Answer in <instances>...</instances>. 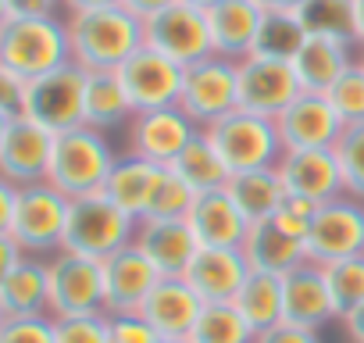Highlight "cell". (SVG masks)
Segmentation results:
<instances>
[{"mask_svg": "<svg viewBox=\"0 0 364 343\" xmlns=\"http://www.w3.org/2000/svg\"><path fill=\"white\" fill-rule=\"evenodd\" d=\"M68 51L82 72H118L143 47V22L122 4L65 15Z\"/></svg>", "mask_w": 364, "mask_h": 343, "instance_id": "cell-1", "label": "cell"}, {"mask_svg": "<svg viewBox=\"0 0 364 343\" xmlns=\"http://www.w3.org/2000/svg\"><path fill=\"white\" fill-rule=\"evenodd\" d=\"M114 157H118V150L111 147L107 132H97L90 125H75V129L54 136L47 183L54 190H61L68 201L100 194Z\"/></svg>", "mask_w": 364, "mask_h": 343, "instance_id": "cell-2", "label": "cell"}, {"mask_svg": "<svg viewBox=\"0 0 364 343\" xmlns=\"http://www.w3.org/2000/svg\"><path fill=\"white\" fill-rule=\"evenodd\" d=\"M72 61L65 19H8L0 26V65L29 83Z\"/></svg>", "mask_w": 364, "mask_h": 343, "instance_id": "cell-3", "label": "cell"}, {"mask_svg": "<svg viewBox=\"0 0 364 343\" xmlns=\"http://www.w3.org/2000/svg\"><path fill=\"white\" fill-rule=\"evenodd\" d=\"M136 229H139V218L122 211L104 194L75 197V201H68V226H65V247L61 250L104 261L114 250L129 247L136 240Z\"/></svg>", "mask_w": 364, "mask_h": 343, "instance_id": "cell-4", "label": "cell"}, {"mask_svg": "<svg viewBox=\"0 0 364 343\" xmlns=\"http://www.w3.org/2000/svg\"><path fill=\"white\" fill-rule=\"evenodd\" d=\"M86 75L75 61L36 75L29 83H22V104L18 115H26L29 122L43 125L47 132H68L75 125H82V97H86Z\"/></svg>", "mask_w": 364, "mask_h": 343, "instance_id": "cell-5", "label": "cell"}, {"mask_svg": "<svg viewBox=\"0 0 364 343\" xmlns=\"http://www.w3.org/2000/svg\"><path fill=\"white\" fill-rule=\"evenodd\" d=\"M229 172H254V168H275L282 157V139L275 129V118L254 115L236 107L232 115L218 118L215 125L204 129Z\"/></svg>", "mask_w": 364, "mask_h": 343, "instance_id": "cell-6", "label": "cell"}, {"mask_svg": "<svg viewBox=\"0 0 364 343\" xmlns=\"http://www.w3.org/2000/svg\"><path fill=\"white\" fill-rule=\"evenodd\" d=\"M65 226H68V197L54 190L50 183H33L18 190L15 218H11V240L29 258H54L65 247Z\"/></svg>", "mask_w": 364, "mask_h": 343, "instance_id": "cell-7", "label": "cell"}, {"mask_svg": "<svg viewBox=\"0 0 364 343\" xmlns=\"http://www.w3.org/2000/svg\"><path fill=\"white\" fill-rule=\"evenodd\" d=\"M47 279H50V318L107 315L104 261L58 250L54 258H47Z\"/></svg>", "mask_w": 364, "mask_h": 343, "instance_id": "cell-8", "label": "cell"}, {"mask_svg": "<svg viewBox=\"0 0 364 343\" xmlns=\"http://www.w3.org/2000/svg\"><path fill=\"white\" fill-rule=\"evenodd\" d=\"M178 107L186 111L200 129L215 125L225 115H232L240 107V72H236V61L211 54V58L190 65L186 75H182Z\"/></svg>", "mask_w": 364, "mask_h": 343, "instance_id": "cell-9", "label": "cell"}, {"mask_svg": "<svg viewBox=\"0 0 364 343\" xmlns=\"http://www.w3.org/2000/svg\"><path fill=\"white\" fill-rule=\"evenodd\" d=\"M304 250H307V261L321 268L364 254V201H353L343 194L328 204H318L311 229L304 236Z\"/></svg>", "mask_w": 364, "mask_h": 343, "instance_id": "cell-10", "label": "cell"}, {"mask_svg": "<svg viewBox=\"0 0 364 343\" xmlns=\"http://www.w3.org/2000/svg\"><path fill=\"white\" fill-rule=\"evenodd\" d=\"M143 43L164 58H171L175 65L190 68L204 58H211V29H208V11L186 4V0H178V4L164 8L161 15L146 19L143 22Z\"/></svg>", "mask_w": 364, "mask_h": 343, "instance_id": "cell-11", "label": "cell"}, {"mask_svg": "<svg viewBox=\"0 0 364 343\" xmlns=\"http://www.w3.org/2000/svg\"><path fill=\"white\" fill-rule=\"evenodd\" d=\"M197 132H200V125L178 104L175 107H157V111H139L125 125V139H129L125 150L168 168L182 150L193 143Z\"/></svg>", "mask_w": 364, "mask_h": 343, "instance_id": "cell-12", "label": "cell"}, {"mask_svg": "<svg viewBox=\"0 0 364 343\" xmlns=\"http://www.w3.org/2000/svg\"><path fill=\"white\" fill-rule=\"evenodd\" d=\"M182 75H186V68L157 51H150L146 43L118 68V79H122L125 97L136 115L157 111V107H175L178 93H182Z\"/></svg>", "mask_w": 364, "mask_h": 343, "instance_id": "cell-13", "label": "cell"}, {"mask_svg": "<svg viewBox=\"0 0 364 343\" xmlns=\"http://www.w3.org/2000/svg\"><path fill=\"white\" fill-rule=\"evenodd\" d=\"M236 72H240V107L264 115V118H279L304 93L289 61H272V58L250 54V58L236 61Z\"/></svg>", "mask_w": 364, "mask_h": 343, "instance_id": "cell-14", "label": "cell"}, {"mask_svg": "<svg viewBox=\"0 0 364 343\" xmlns=\"http://www.w3.org/2000/svg\"><path fill=\"white\" fill-rule=\"evenodd\" d=\"M50 150H54V132L29 122L26 115H11L4 136H0V176L15 183L18 190L47 183Z\"/></svg>", "mask_w": 364, "mask_h": 343, "instance_id": "cell-15", "label": "cell"}, {"mask_svg": "<svg viewBox=\"0 0 364 343\" xmlns=\"http://www.w3.org/2000/svg\"><path fill=\"white\" fill-rule=\"evenodd\" d=\"M275 172L282 176V186L289 197H304L311 204H328L336 197H343V172H339V157L332 147H318V150H282Z\"/></svg>", "mask_w": 364, "mask_h": 343, "instance_id": "cell-16", "label": "cell"}, {"mask_svg": "<svg viewBox=\"0 0 364 343\" xmlns=\"http://www.w3.org/2000/svg\"><path fill=\"white\" fill-rule=\"evenodd\" d=\"M279 139L286 150H318V147H336L339 132L346 129L336 107L328 104L325 93H300L279 118H275Z\"/></svg>", "mask_w": 364, "mask_h": 343, "instance_id": "cell-17", "label": "cell"}, {"mask_svg": "<svg viewBox=\"0 0 364 343\" xmlns=\"http://www.w3.org/2000/svg\"><path fill=\"white\" fill-rule=\"evenodd\" d=\"M132 243L146 254L161 279H182L200 250L186 218H139Z\"/></svg>", "mask_w": 364, "mask_h": 343, "instance_id": "cell-18", "label": "cell"}, {"mask_svg": "<svg viewBox=\"0 0 364 343\" xmlns=\"http://www.w3.org/2000/svg\"><path fill=\"white\" fill-rule=\"evenodd\" d=\"M282 322L311 332H321L328 322H336V307L321 265L304 261L282 275Z\"/></svg>", "mask_w": 364, "mask_h": 343, "instance_id": "cell-19", "label": "cell"}, {"mask_svg": "<svg viewBox=\"0 0 364 343\" xmlns=\"http://www.w3.org/2000/svg\"><path fill=\"white\" fill-rule=\"evenodd\" d=\"M157 268L146 261V254L129 243L122 250H114L111 258H104V300H107V315H132L143 307V300L150 297V290L157 286Z\"/></svg>", "mask_w": 364, "mask_h": 343, "instance_id": "cell-20", "label": "cell"}, {"mask_svg": "<svg viewBox=\"0 0 364 343\" xmlns=\"http://www.w3.org/2000/svg\"><path fill=\"white\" fill-rule=\"evenodd\" d=\"M250 275V265L243 258V250H225V247H200L190 272L182 275L193 293L204 304H232L236 293L243 290Z\"/></svg>", "mask_w": 364, "mask_h": 343, "instance_id": "cell-21", "label": "cell"}, {"mask_svg": "<svg viewBox=\"0 0 364 343\" xmlns=\"http://www.w3.org/2000/svg\"><path fill=\"white\" fill-rule=\"evenodd\" d=\"M200 307H204V300L193 293V286L186 279H157V286L143 300L139 315L150 322V329L161 339H186Z\"/></svg>", "mask_w": 364, "mask_h": 343, "instance_id": "cell-22", "label": "cell"}, {"mask_svg": "<svg viewBox=\"0 0 364 343\" xmlns=\"http://www.w3.org/2000/svg\"><path fill=\"white\" fill-rule=\"evenodd\" d=\"M357 54L360 47L353 40H336V36H307L304 47L296 51V58L289 61L296 79H300V90L307 93H325L346 68L357 65Z\"/></svg>", "mask_w": 364, "mask_h": 343, "instance_id": "cell-23", "label": "cell"}, {"mask_svg": "<svg viewBox=\"0 0 364 343\" xmlns=\"http://www.w3.org/2000/svg\"><path fill=\"white\" fill-rule=\"evenodd\" d=\"M190 229L197 236L200 247H225V250H243V240L250 233V222L243 218V211L232 204V197L225 190H211V194H197V204L190 211Z\"/></svg>", "mask_w": 364, "mask_h": 343, "instance_id": "cell-24", "label": "cell"}, {"mask_svg": "<svg viewBox=\"0 0 364 343\" xmlns=\"http://www.w3.org/2000/svg\"><path fill=\"white\" fill-rule=\"evenodd\" d=\"M264 11L254 8L250 0H222L208 11V29H211V51L229 61H243L254 54V40L261 29Z\"/></svg>", "mask_w": 364, "mask_h": 343, "instance_id": "cell-25", "label": "cell"}, {"mask_svg": "<svg viewBox=\"0 0 364 343\" xmlns=\"http://www.w3.org/2000/svg\"><path fill=\"white\" fill-rule=\"evenodd\" d=\"M164 164H154L146 157H136V154H118L111 172H107V183H104V197L114 201L122 211H129L132 218H143L146 204H150V194L161 179Z\"/></svg>", "mask_w": 364, "mask_h": 343, "instance_id": "cell-26", "label": "cell"}, {"mask_svg": "<svg viewBox=\"0 0 364 343\" xmlns=\"http://www.w3.org/2000/svg\"><path fill=\"white\" fill-rule=\"evenodd\" d=\"M0 311L4 318H26V315H50V279H47V258H22L11 275L0 283Z\"/></svg>", "mask_w": 364, "mask_h": 343, "instance_id": "cell-27", "label": "cell"}, {"mask_svg": "<svg viewBox=\"0 0 364 343\" xmlns=\"http://www.w3.org/2000/svg\"><path fill=\"white\" fill-rule=\"evenodd\" d=\"M243 258H247L250 272L286 275L307 261V250H304V240L289 236L275 222H257V226H250V233L243 240Z\"/></svg>", "mask_w": 364, "mask_h": 343, "instance_id": "cell-28", "label": "cell"}, {"mask_svg": "<svg viewBox=\"0 0 364 343\" xmlns=\"http://www.w3.org/2000/svg\"><path fill=\"white\" fill-rule=\"evenodd\" d=\"M225 194L232 197V204L243 211V218L250 226L257 222H272L286 201V186L275 168H254V172H232Z\"/></svg>", "mask_w": 364, "mask_h": 343, "instance_id": "cell-29", "label": "cell"}, {"mask_svg": "<svg viewBox=\"0 0 364 343\" xmlns=\"http://www.w3.org/2000/svg\"><path fill=\"white\" fill-rule=\"evenodd\" d=\"M132 104L125 97V86L118 72H90L86 75V97H82V125L97 132H114L132 122Z\"/></svg>", "mask_w": 364, "mask_h": 343, "instance_id": "cell-30", "label": "cell"}, {"mask_svg": "<svg viewBox=\"0 0 364 343\" xmlns=\"http://www.w3.org/2000/svg\"><path fill=\"white\" fill-rule=\"evenodd\" d=\"M175 176L182 179V183H190L197 194H211V190H225V183H229V164L222 161V154L215 150V143L208 139V132L200 129L197 136H193V143L182 150L171 164H168Z\"/></svg>", "mask_w": 364, "mask_h": 343, "instance_id": "cell-31", "label": "cell"}, {"mask_svg": "<svg viewBox=\"0 0 364 343\" xmlns=\"http://www.w3.org/2000/svg\"><path fill=\"white\" fill-rule=\"evenodd\" d=\"M232 304L240 307V315L250 322L254 332H264V329L279 325L282 322V275L250 272Z\"/></svg>", "mask_w": 364, "mask_h": 343, "instance_id": "cell-32", "label": "cell"}, {"mask_svg": "<svg viewBox=\"0 0 364 343\" xmlns=\"http://www.w3.org/2000/svg\"><path fill=\"white\" fill-rule=\"evenodd\" d=\"M254 329L250 322L240 315L236 304H204L193 329H190V343H254Z\"/></svg>", "mask_w": 364, "mask_h": 343, "instance_id": "cell-33", "label": "cell"}, {"mask_svg": "<svg viewBox=\"0 0 364 343\" xmlns=\"http://www.w3.org/2000/svg\"><path fill=\"white\" fill-rule=\"evenodd\" d=\"M304 40H307V33L293 11H264L257 40H254V54L272 58V61H293L296 51L304 47Z\"/></svg>", "mask_w": 364, "mask_h": 343, "instance_id": "cell-34", "label": "cell"}, {"mask_svg": "<svg viewBox=\"0 0 364 343\" xmlns=\"http://www.w3.org/2000/svg\"><path fill=\"white\" fill-rule=\"evenodd\" d=\"M293 15L307 36L353 40V0H304Z\"/></svg>", "mask_w": 364, "mask_h": 343, "instance_id": "cell-35", "label": "cell"}, {"mask_svg": "<svg viewBox=\"0 0 364 343\" xmlns=\"http://www.w3.org/2000/svg\"><path fill=\"white\" fill-rule=\"evenodd\" d=\"M325 283H328L332 307H336V322H339L346 311H353L357 304H364V254L328 265V268H325Z\"/></svg>", "mask_w": 364, "mask_h": 343, "instance_id": "cell-36", "label": "cell"}, {"mask_svg": "<svg viewBox=\"0 0 364 343\" xmlns=\"http://www.w3.org/2000/svg\"><path fill=\"white\" fill-rule=\"evenodd\" d=\"M193 204H197V190L190 183H182L171 168H164L154 194H150L143 218H190Z\"/></svg>", "mask_w": 364, "mask_h": 343, "instance_id": "cell-37", "label": "cell"}, {"mask_svg": "<svg viewBox=\"0 0 364 343\" xmlns=\"http://www.w3.org/2000/svg\"><path fill=\"white\" fill-rule=\"evenodd\" d=\"M336 157H339V172H343V190L353 201H364V122L346 125L336 139Z\"/></svg>", "mask_w": 364, "mask_h": 343, "instance_id": "cell-38", "label": "cell"}, {"mask_svg": "<svg viewBox=\"0 0 364 343\" xmlns=\"http://www.w3.org/2000/svg\"><path fill=\"white\" fill-rule=\"evenodd\" d=\"M328 104L336 107V115L343 118V125H357L364 122V68L353 65L346 68L328 90H325Z\"/></svg>", "mask_w": 364, "mask_h": 343, "instance_id": "cell-39", "label": "cell"}, {"mask_svg": "<svg viewBox=\"0 0 364 343\" xmlns=\"http://www.w3.org/2000/svg\"><path fill=\"white\" fill-rule=\"evenodd\" d=\"M54 343H111V332H107V315L54 318Z\"/></svg>", "mask_w": 364, "mask_h": 343, "instance_id": "cell-40", "label": "cell"}, {"mask_svg": "<svg viewBox=\"0 0 364 343\" xmlns=\"http://www.w3.org/2000/svg\"><path fill=\"white\" fill-rule=\"evenodd\" d=\"M0 343H54V318L50 315H26L0 322Z\"/></svg>", "mask_w": 364, "mask_h": 343, "instance_id": "cell-41", "label": "cell"}, {"mask_svg": "<svg viewBox=\"0 0 364 343\" xmlns=\"http://www.w3.org/2000/svg\"><path fill=\"white\" fill-rule=\"evenodd\" d=\"M107 332H111V343H161V336L150 329V322L139 311L107 315Z\"/></svg>", "mask_w": 364, "mask_h": 343, "instance_id": "cell-42", "label": "cell"}, {"mask_svg": "<svg viewBox=\"0 0 364 343\" xmlns=\"http://www.w3.org/2000/svg\"><path fill=\"white\" fill-rule=\"evenodd\" d=\"M314 211H318V204H311V201H304V197H289V194H286V201H282V208H279V215H275L272 222H275L279 229H286L289 236L304 240V236H307V229H311Z\"/></svg>", "mask_w": 364, "mask_h": 343, "instance_id": "cell-43", "label": "cell"}, {"mask_svg": "<svg viewBox=\"0 0 364 343\" xmlns=\"http://www.w3.org/2000/svg\"><path fill=\"white\" fill-rule=\"evenodd\" d=\"M61 0H8L11 19H61Z\"/></svg>", "mask_w": 364, "mask_h": 343, "instance_id": "cell-44", "label": "cell"}, {"mask_svg": "<svg viewBox=\"0 0 364 343\" xmlns=\"http://www.w3.org/2000/svg\"><path fill=\"white\" fill-rule=\"evenodd\" d=\"M254 343H325V339H321V332H311V329H296V325L279 322V325L257 332Z\"/></svg>", "mask_w": 364, "mask_h": 343, "instance_id": "cell-45", "label": "cell"}, {"mask_svg": "<svg viewBox=\"0 0 364 343\" xmlns=\"http://www.w3.org/2000/svg\"><path fill=\"white\" fill-rule=\"evenodd\" d=\"M18 104H22V79H15L4 65H0V111L18 115Z\"/></svg>", "mask_w": 364, "mask_h": 343, "instance_id": "cell-46", "label": "cell"}, {"mask_svg": "<svg viewBox=\"0 0 364 343\" xmlns=\"http://www.w3.org/2000/svg\"><path fill=\"white\" fill-rule=\"evenodd\" d=\"M15 201H18V186L0 176V236L11 233V218H15Z\"/></svg>", "mask_w": 364, "mask_h": 343, "instance_id": "cell-47", "label": "cell"}, {"mask_svg": "<svg viewBox=\"0 0 364 343\" xmlns=\"http://www.w3.org/2000/svg\"><path fill=\"white\" fill-rule=\"evenodd\" d=\"M339 332H343V343H364V304H357L353 311L339 318Z\"/></svg>", "mask_w": 364, "mask_h": 343, "instance_id": "cell-48", "label": "cell"}, {"mask_svg": "<svg viewBox=\"0 0 364 343\" xmlns=\"http://www.w3.org/2000/svg\"><path fill=\"white\" fill-rule=\"evenodd\" d=\"M171 4H178V0H122V8H125V11H132L139 22H146V19L161 15V11H164V8H171Z\"/></svg>", "mask_w": 364, "mask_h": 343, "instance_id": "cell-49", "label": "cell"}, {"mask_svg": "<svg viewBox=\"0 0 364 343\" xmlns=\"http://www.w3.org/2000/svg\"><path fill=\"white\" fill-rule=\"evenodd\" d=\"M22 258H26V254H22V247H18L11 236H0V283L11 275V268H15Z\"/></svg>", "mask_w": 364, "mask_h": 343, "instance_id": "cell-50", "label": "cell"}, {"mask_svg": "<svg viewBox=\"0 0 364 343\" xmlns=\"http://www.w3.org/2000/svg\"><path fill=\"white\" fill-rule=\"evenodd\" d=\"M61 4H65V15H79V11H97V8L122 4V0H61Z\"/></svg>", "mask_w": 364, "mask_h": 343, "instance_id": "cell-51", "label": "cell"}, {"mask_svg": "<svg viewBox=\"0 0 364 343\" xmlns=\"http://www.w3.org/2000/svg\"><path fill=\"white\" fill-rule=\"evenodd\" d=\"M250 4L261 11H296L304 0H250Z\"/></svg>", "mask_w": 364, "mask_h": 343, "instance_id": "cell-52", "label": "cell"}, {"mask_svg": "<svg viewBox=\"0 0 364 343\" xmlns=\"http://www.w3.org/2000/svg\"><path fill=\"white\" fill-rule=\"evenodd\" d=\"M353 43L364 51V0H353Z\"/></svg>", "mask_w": 364, "mask_h": 343, "instance_id": "cell-53", "label": "cell"}, {"mask_svg": "<svg viewBox=\"0 0 364 343\" xmlns=\"http://www.w3.org/2000/svg\"><path fill=\"white\" fill-rule=\"evenodd\" d=\"M186 4H193V8H200V11H211L215 4H222V0H186Z\"/></svg>", "mask_w": 364, "mask_h": 343, "instance_id": "cell-54", "label": "cell"}, {"mask_svg": "<svg viewBox=\"0 0 364 343\" xmlns=\"http://www.w3.org/2000/svg\"><path fill=\"white\" fill-rule=\"evenodd\" d=\"M11 15H8V0H0V26H4Z\"/></svg>", "mask_w": 364, "mask_h": 343, "instance_id": "cell-55", "label": "cell"}, {"mask_svg": "<svg viewBox=\"0 0 364 343\" xmlns=\"http://www.w3.org/2000/svg\"><path fill=\"white\" fill-rule=\"evenodd\" d=\"M8 118H11L8 111H0V136H4V129H8Z\"/></svg>", "mask_w": 364, "mask_h": 343, "instance_id": "cell-56", "label": "cell"}, {"mask_svg": "<svg viewBox=\"0 0 364 343\" xmlns=\"http://www.w3.org/2000/svg\"><path fill=\"white\" fill-rule=\"evenodd\" d=\"M161 343H190V339H161Z\"/></svg>", "mask_w": 364, "mask_h": 343, "instance_id": "cell-57", "label": "cell"}, {"mask_svg": "<svg viewBox=\"0 0 364 343\" xmlns=\"http://www.w3.org/2000/svg\"><path fill=\"white\" fill-rule=\"evenodd\" d=\"M357 65H360V68H364V51H360V54H357Z\"/></svg>", "mask_w": 364, "mask_h": 343, "instance_id": "cell-58", "label": "cell"}, {"mask_svg": "<svg viewBox=\"0 0 364 343\" xmlns=\"http://www.w3.org/2000/svg\"><path fill=\"white\" fill-rule=\"evenodd\" d=\"M0 322H4V311H0Z\"/></svg>", "mask_w": 364, "mask_h": 343, "instance_id": "cell-59", "label": "cell"}]
</instances>
